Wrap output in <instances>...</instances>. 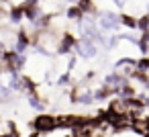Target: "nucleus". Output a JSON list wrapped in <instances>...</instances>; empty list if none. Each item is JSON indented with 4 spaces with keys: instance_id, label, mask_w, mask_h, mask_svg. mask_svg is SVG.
<instances>
[{
    "instance_id": "f257e3e1",
    "label": "nucleus",
    "mask_w": 149,
    "mask_h": 137,
    "mask_svg": "<svg viewBox=\"0 0 149 137\" xmlns=\"http://www.w3.org/2000/svg\"><path fill=\"white\" fill-rule=\"evenodd\" d=\"M114 137H147L145 133H141L135 125H127V127H118Z\"/></svg>"
},
{
    "instance_id": "f03ea898",
    "label": "nucleus",
    "mask_w": 149,
    "mask_h": 137,
    "mask_svg": "<svg viewBox=\"0 0 149 137\" xmlns=\"http://www.w3.org/2000/svg\"><path fill=\"white\" fill-rule=\"evenodd\" d=\"M55 125H57V119H53V117H39L37 119V129L41 133L43 131H51Z\"/></svg>"
},
{
    "instance_id": "7ed1b4c3",
    "label": "nucleus",
    "mask_w": 149,
    "mask_h": 137,
    "mask_svg": "<svg viewBox=\"0 0 149 137\" xmlns=\"http://www.w3.org/2000/svg\"><path fill=\"white\" fill-rule=\"evenodd\" d=\"M78 51H80V55L90 57V55H94V53H96V47H94L90 41H80V43H78Z\"/></svg>"
},
{
    "instance_id": "20e7f679",
    "label": "nucleus",
    "mask_w": 149,
    "mask_h": 137,
    "mask_svg": "<svg viewBox=\"0 0 149 137\" xmlns=\"http://www.w3.org/2000/svg\"><path fill=\"white\" fill-rule=\"evenodd\" d=\"M118 23H120V21H118L116 15H104V17H102V27H106V29H114Z\"/></svg>"
},
{
    "instance_id": "39448f33",
    "label": "nucleus",
    "mask_w": 149,
    "mask_h": 137,
    "mask_svg": "<svg viewBox=\"0 0 149 137\" xmlns=\"http://www.w3.org/2000/svg\"><path fill=\"white\" fill-rule=\"evenodd\" d=\"M147 119H149V117H147Z\"/></svg>"
}]
</instances>
